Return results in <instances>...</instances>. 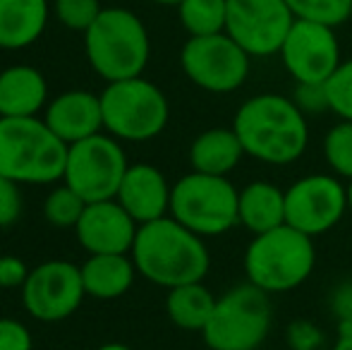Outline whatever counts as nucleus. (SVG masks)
<instances>
[{"label": "nucleus", "instance_id": "9", "mask_svg": "<svg viewBox=\"0 0 352 350\" xmlns=\"http://www.w3.org/2000/svg\"><path fill=\"white\" fill-rule=\"evenodd\" d=\"M127 156L113 137L91 135L67 146L65 185H70L87 204L103 199H116L120 182L125 177Z\"/></svg>", "mask_w": 352, "mask_h": 350}, {"label": "nucleus", "instance_id": "36", "mask_svg": "<svg viewBox=\"0 0 352 350\" xmlns=\"http://www.w3.org/2000/svg\"><path fill=\"white\" fill-rule=\"evenodd\" d=\"M153 3H158V5H173V8H177V5H180L182 0H153Z\"/></svg>", "mask_w": 352, "mask_h": 350}, {"label": "nucleus", "instance_id": "13", "mask_svg": "<svg viewBox=\"0 0 352 350\" xmlns=\"http://www.w3.org/2000/svg\"><path fill=\"white\" fill-rule=\"evenodd\" d=\"M278 56L297 85H326L343 63L336 29L307 19H295Z\"/></svg>", "mask_w": 352, "mask_h": 350}, {"label": "nucleus", "instance_id": "17", "mask_svg": "<svg viewBox=\"0 0 352 350\" xmlns=\"http://www.w3.org/2000/svg\"><path fill=\"white\" fill-rule=\"evenodd\" d=\"M46 125L65 142L67 146L98 135L103 127L101 96L91 91H65L56 96L46 108Z\"/></svg>", "mask_w": 352, "mask_h": 350}, {"label": "nucleus", "instance_id": "19", "mask_svg": "<svg viewBox=\"0 0 352 350\" xmlns=\"http://www.w3.org/2000/svg\"><path fill=\"white\" fill-rule=\"evenodd\" d=\"M48 12V0H0V48L19 51L38 41Z\"/></svg>", "mask_w": 352, "mask_h": 350}, {"label": "nucleus", "instance_id": "20", "mask_svg": "<svg viewBox=\"0 0 352 350\" xmlns=\"http://www.w3.org/2000/svg\"><path fill=\"white\" fill-rule=\"evenodd\" d=\"M237 219L252 235H261L285 223V192L274 182L256 180L240 190Z\"/></svg>", "mask_w": 352, "mask_h": 350}, {"label": "nucleus", "instance_id": "16", "mask_svg": "<svg viewBox=\"0 0 352 350\" xmlns=\"http://www.w3.org/2000/svg\"><path fill=\"white\" fill-rule=\"evenodd\" d=\"M170 192L173 187H168L166 175L156 166L135 164L122 177L116 199L142 226L148 221L163 219L170 211Z\"/></svg>", "mask_w": 352, "mask_h": 350}, {"label": "nucleus", "instance_id": "29", "mask_svg": "<svg viewBox=\"0 0 352 350\" xmlns=\"http://www.w3.org/2000/svg\"><path fill=\"white\" fill-rule=\"evenodd\" d=\"M101 3L98 0H56V17L63 27L72 32H87L96 17L101 14Z\"/></svg>", "mask_w": 352, "mask_h": 350}, {"label": "nucleus", "instance_id": "1", "mask_svg": "<svg viewBox=\"0 0 352 350\" xmlns=\"http://www.w3.org/2000/svg\"><path fill=\"white\" fill-rule=\"evenodd\" d=\"M232 130L247 156L269 166H290L307 151L309 125L295 98L256 94L235 113Z\"/></svg>", "mask_w": 352, "mask_h": 350}, {"label": "nucleus", "instance_id": "32", "mask_svg": "<svg viewBox=\"0 0 352 350\" xmlns=\"http://www.w3.org/2000/svg\"><path fill=\"white\" fill-rule=\"evenodd\" d=\"M295 103L305 113H321L329 111V98H326V87L324 85H297L295 91Z\"/></svg>", "mask_w": 352, "mask_h": 350}, {"label": "nucleus", "instance_id": "24", "mask_svg": "<svg viewBox=\"0 0 352 350\" xmlns=\"http://www.w3.org/2000/svg\"><path fill=\"white\" fill-rule=\"evenodd\" d=\"M177 17L190 36H211L226 32L228 0H182Z\"/></svg>", "mask_w": 352, "mask_h": 350}, {"label": "nucleus", "instance_id": "18", "mask_svg": "<svg viewBox=\"0 0 352 350\" xmlns=\"http://www.w3.org/2000/svg\"><path fill=\"white\" fill-rule=\"evenodd\" d=\"M48 85L32 65H12L0 72V118H34L43 108Z\"/></svg>", "mask_w": 352, "mask_h": 350}, {"label": "nucleus", "instance_id": "37", "mask_svg": "<svg viewBox=\"0 0 352 350\" xmlns=\"http://www.w3.org/2000/svg\"><path fill=\"white\" fill-rule=\"evenodd\" d=\"M348 211L352 214V180H348Z\"/></svg>", "mask_w": 352, "mask_h": 350}, {"label": "nucleus", "instance_id": "8", "mask_svg": "<svg viewBox=\"0 0 352 350\" xmlns=\"http://www.w3.org/2000/svg\"><path fill=\"white\" fill-rule=\"evenodd\" d=\"M240 190L228 177L192 171L180 177L170 192V216L201 238L223 235L240 223Z\"/></svg>", "mask_w": 352, "mask_h": 350}, {"label": "nucleus", "instance_id": "2", "mask_svg": "<svg viewBox=\"0 0 352 350\" xmlns=\"http://www.w3.org/2000/svg\"><path fill=\"white\" fill-rule=\"evenodd\" d=\"M132 262L146 281L163 288L204 281L211 257L201 235L170 216L142 223L132 245Z\"/></svg>", "mask_w": 352, "mask_h": 350}, {"label": "nucleus", "instance_id": "14", "mask_svg": "<svg viewBox=\"0 0 352 350\" xmlns=\"http://www.w3.org/2000/svg\"><path fill=\"white\" fill-rule=\"evenodd\" d=\"M84 295L87 290L82 269L63 259L38 264L34 271H29V278L22 285L24 307L38 322H63L72 317Z\"/></svg>", "mask_w": 352, "mask_h": 350}, {"label": "nucleus", "instance_id": "15", "mask_svg": "<svg viewBox=\"0 0 352 350\" xmlns=\"http://www.w3.org/2000/svg\"><path fill=\"white\" fill-rule=\"evenodd\" d=\"M74 230L89 254H127L132 252L140 223L118 199H103L87 204Z\"/></svg>", "mask_w": 352, "mask_h": 350}, {"label": "nucleus", "instance_id": "4", "mask_svg": "<svg viewBox=\"0 0 352 350\" xmlns=\"http://www.w3.org/2000/svg\"><path fill=\"white\" fill-rule=\"evenodd\" d=\"M84 48L91 67L106 82L142 77L151 56L146 27L127 8H103L84 32Z\"/></svg>", "mask_w": 352, "mask_h": 350}, {"label": "nucleus", "instance_id": "3", "mask_svg": "<svg viewBox=\"0 0 352 350\" xmlns=\"http://www.w3.org/2000/svg\"><path fill=\"white\" fill-rule=\"evenodd\" d=\"M67 144L34 118H0V175L14 182L48 185L65 175Z\"/></svg>", "mask_w": 352, "mask_h": 350}, {"label": "nucleus", "instance_id": "5", "mask_svg": "<svg viewBox=\"0 0 352 350\" xmlns=\"http://www.w3.org/2000/svg\"><path fill=\"white\" fill-rule=\"evenodd\" d=\"M314 266V238L287 223L254 235L245 252L247 281L269 295L300 288L311 276Z\"/></svg>", "mask_w": 352, "mask_h": 350}, {"label": "nucleus", "instance_id": "10", "mask_svg": "<svg viewBox=\"0 0 352 350\" xmlns=\"http://www.w3.org/2000/svg\"><path fill=\"white\" fill-rule=\"evenodd\" d=\"M250 53L226 32L190 36L180 51V65L187 80L211 94L237 91L250 77Z\"/></svg>", "mask_w": 352, "mask_h": 350}, {"label": "nucleus", "instance_id": "23", "mask_svg": "<svg viewBox=\"0 0 352 350\" xmlns=\"http://www.w3.org/2000/svg\"><path fill=\"white\" fill-rule=\"evenodd\" d=\"M216 300L218 298H213L204 281L175 285L168 290L166 312L175 327L185 329V331H204L213 314V307H216Z\"/></svg>", "mask_w": 352, "mask_h": 350}, {"label": "nucleus", "instance_id": "35", "mask_svg": "<svg viewBox=\"0 0 352 350\" xmlns=\"http://www.w3.org/2000/svg\"><path fill=\"white\" fill-rule=\"evenodd\" d=\"M98 350H132V348L125 346V343H106V346H101Z\"/></svg>", "mask_w": 352, "mask_h": 350}, {"label": "nucleus", "instance_id": "6", "mask_svg": "<svg viewBox=\"0 0 352 350\" xmlns=\"http://www.w3.org/2000/svg\"><path fill=\"white\" fill-rule=\"evenodd\" d=\"M271 324V295L247 281L216 300L201 336L211 350H256L269 338Z\"/></svg>", "mask_w": 352, "mask_h": 350}, {"label": "nucleus", "instance_id": "26", "mask_svg": "<svg viewBox=\"0 0 352 350\" xmlns=\"http://www.w3.org/2000/svg\"><path fill=\"white\" fill-rule=\"evenodd\" d=\"M324 156L336 175L352 180V120H340L326 132Z\"/></svg>", "mask_w": 352, "mask_h": 350}, {"label": "nucleus", "instance_id": "7", "mask_svg": "<svg viewBox=\"0 0 352 350\" xmlns=\"http://www.w3.org/2000/svg\"><path fill=\"white\" fill-rule=\"evenodd\" d=\"M103 127L125 142H146L168 125L170 106L166 94L144 77L108 82L101 94Z\"/></svg>", "mask_w": 352, "mask_h": 350}, {"label": "nucleus", "instance_id": "34", "mask_svg": "<svg viewBox=\"0 0 352 350\" xmlns=\"http://www.w3.org/2000/svg\"><path fill=\"white\" fill-rule=\"evenodd\" d=\"M333 350H352V327L340 333V338L336 341Z\"/></svg>", "mask_w": 352, "mask_h": 350}, {"label": "nucleus", "instance_id": "12", "mask_svg": "<svg viewBox=\"0 0 352 350\" xmlns=\"http://www.w3.org/2000/svg\"><path fill=\"white\" fill-rule=\"evenodd\" d=\"M295 14L285 0H228L226 34L252 58H269L280 51Z\"/></svg>", "mask_w": 352, "mask_h": 350}, {"label": "nucleus", "instance_id": "28", "mask_svg": "<svg viewBox=\"0 0 352 350\" xmlns=\"http://www.w3.org/2000/svg\"><path fill=\"white\" fill-rule=\"evenodd\" d=\"M324 87L329 111L336 113L340 120H352V58L340 63L338 70L329 77Z\"/></svg>", "mask_w": 352, "mask_h": 350}, {"label": "nucleus", "instance_id": "27", "mask_svg": "<svg viewBox=\"0 0 352 350\" xmlns=\"http://www.w3.org/2000/svg\"><path fill=\"white\" fill-rule=\"evenodd\" d=\"M84 209H87V201L70 185L53 190L48 199L43 201V216L48 223L58 226V228H74L82 219Z\"/></svg>", "mask_w": 352, "mask_h": 350}, {"label": "nucleus", "instance_id": "21", "mask_svg": "<svg viewBox=\"0 0 352 350\" xmlns=\"http://www.w3.org/2000/svg\"><path fill=\"white\" fill-rule=\"evenodd\" d=\"M245 149H242L240 137L235 130L228 127H213L206 130L192 142L190 146V164L192 171L206 175H223L228 177L240 166Z\"/></svg>", "mask_w": 352, "mask_h": 350}, {"label": "nucleus", "instance_id": "31", "mask_svg": "<svg viewBox=\"0 0 352 350\" xmlns=\"http://www.w3.org/2000/svg\"><path fill=\"white\" fill-rule=\"evenodd\" d=\"M32 333L17 319H0V350H32Z\"/></svg>", "mask_w": 352, "mask_h": 350}, {"label": "nucleus", "instance_id": "33", "mask_svg": "<svg viewBox=\"0 0 352 350\" xmlns=\"http://www.w3.org/2000/svg\"><path fill=\"white\" fill-rule=\"evenodd\" d=\"M27 278L29 269L22 259L12 257V254H3L0 257V288H19V285H24Z\"/></svg>", "mask_w": 352, "mask_h": 350}, {"label": "nucleus", "instance_id": "11", "mask_svg": "<svg viewBox=\"0 0 352 350\" xmlns=\"http://www.w3.org/2000/svg\"><path fill=\"white\" fill-rule=\"evenodd\" d=\"M348 214V185L338 175L314 173L285 190V223L309 238L329 233Z\"/></svg>", "mask_w": 352, "mask_h": 350}, {"label": "nucleus", "instance_id": "25", "mask_svg": "<svg viewBox=\"0 0 352 350\" xmlns=\"http://www.w3.org/2000/svg\"><path fill=\"white\" fill-rule=\"evenodd\" d=\"M295 19L340 27L352 17V0H285Z\"/></svg>", "mask_w": 352, "mask_h": 350}, {"label": "nucleus", "instance_id": "30", "mask_svg": "<svg viewBox=\"0 0 352 350\" xmlns=\"http://www.w3.org/2000/svg\"><path fill=\"white\" fill-rule=\"evenodd\" d=\"M19 182L0 175V228H8L22 214V197H19Z\"/></svg>", "mask_w": 352, "mask_h": 350}, {"label": "nucleus", "instance_id": "22", "mask_svg": "<svg viewBox=\"0 0 352 350\" xmlns=\"http://www.w3.org/2000/svg\"><path fill=\"white\" fill-rule=\"evenodd\" d=\"M87 295L96 300H116L135 283L137 266L127 254H91L82 266Z\"/></svg>", "mask_w": 352, "mask_h": 350}]
</instances>
